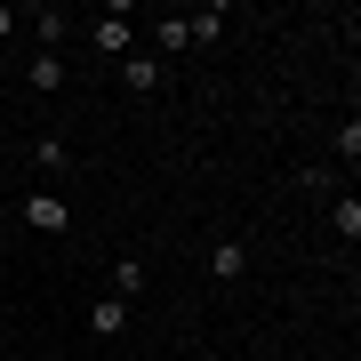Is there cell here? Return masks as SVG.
<instances>
[{
	"instance_id": "1",
	"label": "cell",
	"mask_w": 361,
	"mask_h": 361,
	"mask_svg": "<svg viewBox=\"0 0 361 361\" xmlns=\"http://www.w3.org/2000/svg\"><path fill=\"white\" fill-rule=\"evenodd\" d=\"M89 40H97L104 56H137V32H129V0H113V8H104L97 25H89Z\"/></svg>"
},
{
	"instance_id": "2",
	"label": "cell",
	"mask_w": 361,
	"mask_h": 361,
	"mask_svg": "<svg viewBox=\"0 0 361 361\" xmlns=\"http://www.w3.org/2000/svg\"><path fill=\"white\" fill-rule=\"evenodd\" d=\"M25 225H32V233H65V225H73L65 193H25Z\"/></svg>"
},
{
	"instance_id": "3",
	"label": "cell",
	"mask_w": 361,
	"mask_h": 361,
	"mask_svg": "<svg viewBox=\"0 0 361 361\" xmlns=\"http://www.w3.org/2000/svg\"><path fill=\"white\" fill-rule=\"evenodd\" d=\"M249 273V241H217L209 249V281H241Z\"/></svg>"
},
{
	"instance_id": "4",
	"label": "cell",
	"mask_w": 361,
	"mask_h": 361,
	"mask_svg": "<svg viewBox=\"0 0 361 361\" xmlns=\"http://www.w3.org/2000/svg\"><path fill=\"white\" fill-rule=\"evenodd\" d=\"M129 329V305H121V297H97L89 305V337H121Z\"/></svg>"
},
{
	"instance_id": "5",
	"label": "cell",
	"mask_w": 361,
	"mask_h": 361,
	"mask_svg": "<svg viewBox=\"0 0 361 361\" xmlns=\"http://www.w3.org/2000/svg\"><path fill=\"white\" fill-rule=\"evenodd\" d=\"M32 32H40V49H65V40H73V25H65V8H32Z\"/></svg>"
},
{
	"instance_id": "6",
	"label": "cell",
	"mask_w": 361,
	"mask_h": 361,
	"mask_svg": "<svg viewBox=\"0 0 361 361\" xmlns=\"http://www.w3.org/2000/svg\"><path fill=\"white\" fill-rule=\"evenodd\" d=\"M153 49H161V56L193 49V25H185V16H153Z\"/></svg>"
},
{
	"instance_id": "7",
	"label": "cell",
	"mask_w": 361,
	"mask_h": 361,
	"mask_svg": "<svg viewBox=\"0 0 361 361\" xmlns=\"http://www.w3.org/2000/svg\"><path fill=\"white\" fill-rule=\"evenodd\" d=\"M25 89H65V56H49V49H40L32 65H25Z\"/></svg>"
},
{
	"instance_id": "8",
	"label": "cell",
	"mask_w": 361,
	"mask_h": 361,
	"mask_svg": "<svg viewBox=\"0 0 361 361\" xmlns=\"http://www.w3.org/2000/svg\"><path fill=\"white\" fill-rule=\"evenodd\" d=\"M137 289H145V265H137V257H113V289H104V297H121V305H129Z\"/></svg>"
},
{
	"instance_id": "9",
	"label": "cell",
	"mask_w": 361,
	"mask_h": 361,
	"mask_svg": "<svg viewBox=\"0 0 361 361\" xmlns=\"http://www.w3.org/2000/svg\"><path fill=\"white\" fill-rule=\"evenodd\" d=\"M32 169H49V177H56V169H73L65 137H32Z\"/></svg>"
},
{
	"instance_id": "10",
	"label": "cell",
	"mask_w": 361,
	"mask_h": 361,
	"mask_svg": "<svg viewBox=\"0 0 361 361\" xmlns=\"http://www.w3.org/2000/svg\"><path fill=\"white\" fill-rule=\"evenodd\" d=\"M329 225H337V241H345V249H353V241H361V201L345 193V201H337V209H329Z\"/></svg>"
},
{
	"instance_id": "11",
	"label": "cell",
	"mask_w": 361,
	"mask_h": 361,
	"mask_svg": "<svg viewBox=\"0 0 361 361\" xmlns=\"http://www.w3.org/2000/svg\"><path fill=\"white\" fill-rule=\"evenodd\" d=\"M121 80H129V89H161V65L153 56H121Z\"/></svg>"
},
{
	"instance_id": "12",
	"label": "cell",
	"mask_w": 361,
	"mask_h": 361,
	"mask_svg": "<svg viewBox=\"0 0 361 361\" xmlns=\"http://www.w3.org/2000/svg\"><path fill=\"white\" fill-rule=\"evenodd\" d=\"M185 25H193V40H217V32H225V8H193Z\"/></svg>"
},
{
	"instance_id": "13",
	"label": "cell",
	"mask_w": 361,
	"mask_h": 361,
	"mask_svg": "<svg viewBox=\"0 0 361 361\" xmlns=\"http://www.w3.org/2000/svg\"><path fill=\"white\" fill-rule=\"evenodd\" d=\"M16 25H25V16H16V8H0V40H8V32H16Z\"/></svg>"
}]
</instances>
